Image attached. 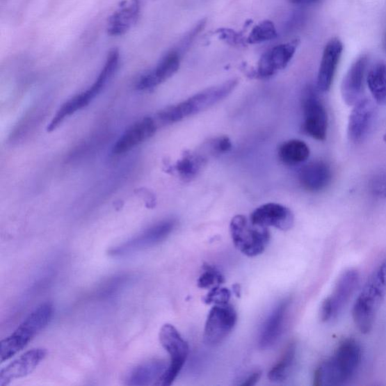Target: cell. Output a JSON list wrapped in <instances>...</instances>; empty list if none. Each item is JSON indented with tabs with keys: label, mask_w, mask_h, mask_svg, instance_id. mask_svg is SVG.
Masks as SVG:
<instances>
[{
	"label": "cell",
	"mask_w": 386,
	"mask_h": 386,
	"mask_svg": "<svg viewBox=\"0 0 386 386\" xmlns=\"http://www.w3.org/2000/svg\"><path fill=\"white\" fill-rule=\"evenodd\" d=\"M361 346L353 339L343 341L333 356L323 362L314 373L316 386L343 385L351 380L362 362Z\"/></svg>",
	"instance_id": "obj_1"
},
{
	"label": "cell",
	"mask_w": 386,
	"mask_h": 386,
	"mask_svg": "<svg viewBox=\"0 0 386 386\" xmlns=\"http://www.w3.org/2000/svg\"><path fill=\"white\" fill-rule=\"evenodd\" d=\"M237 85V79H231L221 85L203 90L182 103L167 107L156 115L154 120L158 127L176 123L210 108L225 99Z\"/></svg>",
	"instance_id": "obj_2"
},
{
	"label": "cell",
	"mask_w": 386,
	"mask_h": 386,
	"mask_svg": "<svg viewBox=\"0 0 386 386\" xmlns=\"http://www.w3.org/2000/svg\"><path fill=\"white\" fill-rule=\"evenodd\" d=\"M386 295V259L368 278L353 309L357 329L363 334L371 331L377 312Z\"/></svg>",
	"instance_id": "obj_3"
},
{
	"label": "cell",
	"mask_w": 386,
	"mask_h": 386,
	"mask_svg": "<svg viewBox=\"0 0 386 386\" xmlns=\"http://www.w3.org/2000/svg\"><path fill=\"white\" fill-rule=\"evenodd\" d=\"M53 315L50 303H43L26 318L13 333L2 340L0 360L3 363L19 353L32 339L47 326Z\"/></svg>",
	"instance_id": "obj_4"
},
{
	"label": "cell",
	"mask_w": 386,
	"mask_h": 386,
	"mask_svg": "<svg viewBox=\"0 0 386 386\" xmlns=\"http://www.w3.org/2000/svg\"><path fill=\"white\" fill-rule=\"evenodd\" d=\"M233 244L246 256L262 255L266 248L271 234L266 227L256 225L244 215H237L230 223Z\"/></svg>",
	"instance_id": "obj_5"
},
{
	"label": "cell",
	"mask_w": 386,
	"mask_h": 386,
	"mask_svg": "<svg viewBox=\"0 0 386 386\" xmlns=\"http://www.w3.org/2000/svg\"><path fill=\"white\" fill-rule=\"evenodd\" d=\"M159 340L161 346L169 354L170 362L156 385L168 386L174 383L181 373L190 352V348L178 330L170 324L161 327Z\"/></svg>",
	"instance_id": "obj_6"
},
{
	"label": "cell",
	"mask_w": 386,
	"mask_h": 386,
	"mask_svg": "<svg viewBox=\"0 0 386 386\" xmlns=\"http://www.w3.org/2000/svg\"><path fill=\"white\" fill-rule=\"evenodd\" d=\"M302 106L303 131L313 139L324 141L328 136V115L315 88L308 86L304 90Z\"/></svg>",
	"instance_id": "obj_7"
},
{
	"label": "cell",
	"mask_w": 386,
	"mask_h": 386,
	"mask_svg": "<svg viewBox=\"0 0 386 386\" xmlns=\"http://www.w3.org/2000/svg\"><path fill=\"white\" fill-rule=\"evenodd\" d=\"M237 312L229 303L215 305L210 310L204 330V340L209 346H218L231 334L237 323Z\"/></svg>",
	"instance_id": "obj_8"
},
{
	"label": "cell",
	"mask_w": 386,
	"mask_h": 386,
	"mask_svg": "<svg viewBox=\"0 0 386 386\" xmlns=\"http://www.w3.org/2000/svg\"><path fill=\"white\" fill-rule=\"evenodd\" d=\"M358 282L359 275L355 269H348L339 276L333 293L322 303L320 314L323 321L338 316L351 298Z\"/></svg>",
	"instance_id": "obj_9"
},
{
	"label": "cell",
	"mask_w": 386,
	"mask_h": 386,
	"mask_svg": "<svg viewBox=\"0 0 386 386\" xmlns=\"http://www.w3.org/2000/svg\"><path fill=\"white\" fill-rule=\"evenodd\" d=\"M175 227V220L161 221L143 231L138 236L113 248L110 250V254L114 257H122L155 246L166 239Z\"/></svg>",
	"instance_id": "obj_10"
},
{
	"label": "cell",
	"mask_w": 386,
	"mask_h": 386,
	"mask_svg": "<svg viewBox=\"0 0 386 386\" xmlns=\"http://www.w3.org/2000/svg\"><path fill=\"white\" fill-rule=\"evenodd\" d=\"M354 106L348 122V138L354 143L364 142L369 136L374 124L376 108L373 102L365 98Z\"/></svg>",
	"instance_id": "obj_11"
},
{
	"label": "cell",
	"mask_w": 386,
	"mask_h": 386,
	"mask_svg": "<svg viewBox=\"0 0 386 386\" xmlns=\"http://www.w3.org/2000/svg\"><path fill=\"white\" fill-rule=\"evenodd\" d=\"M298 46V40L278 45L260 58L257 66L259 78L268 79L284 70L292 60Z\"/></svg>",
	"instance_id": "obj_12"
},
{
	"label": "cell",
	"mask_w": 386,
	"mask_h": 386,
	"mask_svg": "<svg viewBox=\"0 0 386 386\" xmlns=\"http://www.w3.org/2000/svg\"><path fill=\"white\" fill-rule=\"evenodd\" d=\"M250 220L257 226L273 227L287 231L293 226L292 211L285 206L277 203H267L259 206L250 215Z\"/></svg>",
	"instance_id": "obj_13"
},
{
	"label": "cell",
	"mask_w": 386,
	"mask_h": 386,
	"mask_svg": "<svg viewBox=\"0 0 386 386\" xmlns=\"http://www.w3.org/2000/svg\"><path fill=\"white\" fill-rule=\"evenodd\" d=\"M47 355V349L33 348L17 358L0 371V386L31 374Z\"/></svg>",
	"instance_id": "obj_14"
},
{
	"label": "cell",
	"mask_w": 386,
	"mask_h": 386,
	"mask_svg": "<svg viewBox=\"0 0 386 386\" xmlns=\"http://www.w3.org/2000/svg\"><path fill=\"white\" fill-rule=\"evenodd\" d=\"M367 64V56L357 58L344 78L341 95L348 106H355L362 99Z\"/></svg>",
	"instance_id": "obj_15"
},
{
	"label": "cell",
	"mask_w": 386,
	"mask_h": 386,
	"mask_svg": "<svg viewBox=\"0 0 386 386\" xmlns=\"http://www.w3.org/2000/svg\"><path fill=\"white\" fill-rule=\"evenodd\" d=\"M179 65L181 51L172 50L168 52L154 70L139 79L136 88L138 90H148L158 86L176 74Z\"/></svg>",
	"instance_id": "obj_16"
},
{
	"label": "cell",
	"mask_w": 386,
	"mask_h": 386,
	"mask_svg": "<svg viewBox=\"0 0 386 386\" xmlns=\"http://www.w3.org/2000/svg\"><path fill=\"white\" fill-rule=\"evenodd\" d=\"M344 50L343 44L337 38L330 40L323 51L317 78V88L322 93L330 89Z\"/></svg>",
	"instance_id": "obj_17"
},
{
	"label": "cell",
	"mask_w": 386,
	"mask_h": 386,
	"mask_svg": "<svg viewBox=\"0 0 386 386\" xmlns=\"http://www.w3.org/2000/svg\"><path fill=\"white\" fill-rule=\"evenodd\" d=\"M158 125L154 118H145L134 124L125 131L113 147V154L121 155L154 136Z\"/></svg>",
	"instance_id": "obj_18"
},
{
	"label": "cell",
	"mask_w": 386,
	"mask_h": 386,
	"mask_svg": "<svg viewBox=\"0 0 386 386\" xmlns=\"http://www.w3.org/2000/svg\"><path fill=\"white\" fill-rule=\"evenodd\" d=\"M291 302L290 299L282 300L269 314L259 337V346L262 349L271 348L280 340Z\"/></svg>",
	"instance_id": "obj_19"
},
{
	"label": "cell",
	"mask_w": 386,
	"mask_h": 386,
	"mask_svg": "<svg viewBox=\"0 0 386 386\" xmlns=\"http://www.w3.org/2000/svg\"><path fill=\"white\" fill-rule=\"evenodd\" d=\"M299 182L304 190L311 193L324 191L330 184L332 172L323 161H313L301 168Z\"/></svg>",
	"instance_id": "obj_20"
},
{
	"label": "cell",
	"mask_w": 386,
	"mask_h": 386,
	"mask_svg": "<svg viewBox=\"0 0 386 386\" xmlns=\"http://www.w3.org/2000/svg\"><path fill=\"white\" fill-rule=\"evenodd\" d=\"M143 0H132L129 6H124L115 12L108 23V33L111 35H122L128 32L139 19Z\"/></svg>",
	"instance_id": "obj_21"
},
{
	"label": "cell",
	"mask_w": 386,
	"mask_h": 386,
	"mask_svg": "<svg viewBox=\"0 0 386 386\" xmlns=\"http://www.w3.org/2000/svg\"><path fill=\"white\" fill-rule=\"evenodd\" d=\"M168 364L163 360H151L143 363L130 373L127 384L129 385H156L167 369Z\"/></svg>",
	"instance_id": "obj_22"
},
{
	"label": "cell",
	"mask_w": 386,
	"mask_h": 386,
	"mask_svg": "<svg viewBox=\"0 0 386 386\" xmlns=\"http://www.w3.org/2000/svg\"><path fill=\"white\" fill-rule=\"evenodd\" d=\"M278 157L287 166H297L306 161L310 155V150L303 140L293 139L284 142L278 149Z\"/></svg>",
	"instance_id": "obj_23"
},
{
	"label": "cell",
	"mask_w": 386,
	"mask_h": 386,
	"mask_svg": "<svg viewBox=\"0 0 386 386\" xmlns=\"http://www.w3.org/2000/svg\"><path fill=\"white\" fill-rule=\"evenodd\" d=\"M367 84L377 104L386 105V65L379 63L367 75Z\"/></svg>",
	"instance_id": "obj_24"
},
{
	"label": "cell",
	"mask_w": 386,
	"mask_h": 386,
	"mask_svg": "<svg viewBox=\"0 0 386 386\" xmlns=\"http://www.w3.org/2000/svg\"><path fill=\"white\" fill-rule=\"evenodd\" d=\"M297 344L292 341L287 345L282 356L268 373V378L273 383H282L289 376L293 366Z\"/></svg>",
	"instance_id": "obj_25"
},
{
	"label": "cell",
	"mask_w": 386,
	"mask_h": 386,
	"mask_svg": "<svg viewBox=\"0 0 386 386\" xmlns=\"http://www.w3.org/2000/svg\"><path fill=\"white\" fill-rule=\"evenodd\" d=\"M205 163L204 155L188 152L177 161L175 169L179 177L188 182L200 173Z\"/></svg>",
	"instance_id": "obj_26"
},
{
	"label": "cell",
	"mask_w": 386,
	"mask_h": 386,
	"mask_svg": "<svg viewBox=\"0 0 386 386\" xmlns=\"http://www.w3.org/2000/svg\"><path fill=\"white\" fill-rule=\"evenodd\" d=\"M278 37L275 26L271 21H264L255 26L248 38L250 44L262 43L275 40Z\"/></svg>",
	"instance_id": "obj_27"
},
{
	"label": "cell",
	"mask_w": 386,
	"mask_h": 386,
	"mask_svg": "<svg viewBox=\"0 0 386 386\" xmlns=\"http://www.w3.org/2000/svg\"><path fill=\"white\" fill-rule=\"evenodd\" d=\"M224 282V278L216 268L211 266H204V271L199 278L197 285L200 289H210L211 287H218Z\"/></svg>",
	"instance_id": "obj_28"
},
{
	"label": "cell",
	"mask_w": 386,
	"mask_h": 386,
	"mask_svg": "<svg viewBox=\"0 0 386 386\" xmlns=\"http://www.w3.org/2000/svg\"><path fill=\"white\" fill-rule=\"evenodd\" d=\"M206 150H209L212 155H220L225 154L232 149L231 140L227 136L214 138L208 143H204Z\"/></svg>",
	"instance_id": "obj_29"
},
{
	"label": "cell",
	"mask_w": 386,
	"mask_h": 386,
	"mask_svg": "<svg viewBox=\"0 0 386 386\" xmlns=\"http://www.w3.org/2000/svg\"><path fill=\"white\" fill-rule=\"evenodd\" d=\"M231 298V292L224 287H214L206 296L204 302L206 304L223 305L227 304Z\"/></svg>",
	"instance_id": "obj_30"
},
{
	"label": "cell",
	"mask_w": 386,
	"mask_h": 386,
	"mask_svg": "<svg viewBox=\"0 0 386 386\" xmlns=\"http://www.w3.org/2000/svg\"><path fill=\"white\" fill-rule=\"evenodd\" d=\"M371 191L372 193L380 198L386 197V174L379 175L374 177L371 182Z\"/></svg>",
	"instance_id": "obj_31"
},
{
	"label": "cell",
	"mask_w": 386,
	"mask_h": 386,
	"mask_svg": "<svg viewBox=\"0 0 386 386\" xmlns=\"http://www.w3.org/2000/svg\"><path fill=\"white\" fill-rule=\"evenodd\" d=\"M262 371H256L253 373H251L247 379L244 380L243 383L241 384L242 386H252L257 383L259 380L260 377H262Z\"/></svg>",
	"instance_id": "obj_32"
},
{
	"label": "cell",
	"mask_w": 386,
	"mask_h": 386,
	"mask_svg": "<svg viewBox=\"0 0 386 386\" xmlns=\"http://www.w3.org/2000/svg\"><path fill=\"white\" fill-rule=\"evenodd\" d=\"M289 1L296 5H309L319 1V0H289Z\"/></svg>",
	"instance_id": "obj_33"
},
{
	"label": "cell",
	"mask_w": 386,
	"mask_h": 386,
	"mask_svg": "<svg viewBox=\"0 0 386 386\" xmlns=\"http://www.w3.org/2000/svg\"><path fill=\"white\" fill-rule=\"evenodd\" d=\"M237 289H236V286L234 285V287H233V291H234L235 293L236 294L237 297H239L240 296V289H239V286L238 284H236Z\"/></svg>",
	"instance_id": "obj_34"
},
{
	"label": "cell",
	"mask_w": 386,
	"mask_h": 386,
	"mask_svg": "<svg viewBox=\"0 0 386 386\" xmlns=\"http://www.w3.org/2000/svg\"><path fill=\"white\" fill-rule=\"evenodd\" d=\"M383 47H384V49L386 52V33L385 35V38H384V41H383Z\"/></svg>",
	"instance_id": "obj_35"
},
{
	"label": "cell",
	"mask_w": 386,
	"mask_h": 386,
	"mask_svg": "<svg viewBox=\"0 0 386 386\" xmlns=\"http://www.w3.org/2000/svg\"><path fill=\"white\" fill-rule=\"evenodd\" d=\"M383 139H384L385 142L386 143V133L385 134V136H384V138H383Z\"/></svg>",
	"instance_id": "obj_36"
}]
</instances>
